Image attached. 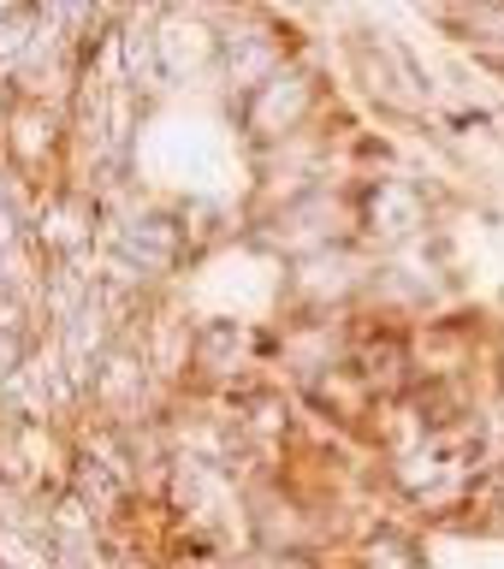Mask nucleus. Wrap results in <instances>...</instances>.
<instances>
[{
    "instance_id": "f257e3e1",
    "label": "nucleus",
    "mask_w": 504,
    "mask_h": 569,
    "mask_svg": "<svg viewBox=\"0 0 504 569\" xmlns=\"http://www.w3.org/2000/svg\"><path fill=\"white\" fill-rule=\"evenodd\" d=\"M220 66H226V78L238 83V89H261L274 71H285L291 60H285V48H279V36L261 24V18H244L238 30H226L220 36Z\"/></svg>"
},
{
    "instance_id": "f03ea898",
    "label": "nucleus",
    "mask_w": 504,
    "mask_h": 569,
    "mask_svg": "<svg viewBox=\"0 0 504 569\" xmlns=\"http://www.w3.org/2000/svg\"><path fill=\"white\" fill-rule=\"evenodd\" d=\"M24 327V302L12 297V284H0V332H18Z\"/></svg>"
}]
</instances>
